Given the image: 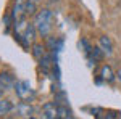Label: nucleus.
Wrapping results in <instances>:
<instances>
[{"label": "nucleus", "instance_id": "20e7f679", "mask_svg": "<svg viewBox=\"0 0 121 119\" xmlns=\"http://www.w3.org/2000/svg\"><path fill=\"white\" fill-rule=\"evenodd\" d=\"M26 2L28 0H15L13 2V7H11V11H10L11 19H13V24L23 21L28 16V13H26Z\"/></svg>", "mask_w": 121, "mask_h": 119}, {"label": "nucleus", "instance_id": "ddd939ff", "mask_svg": "<svg viewBox=\"0 0 121 119\" xmlns=\"http://www.w3.org/2000/svg\"><path fill=\"white\" fill-rule=\"evenodd\" d=\"M37 7H39V0H28L26 2V13L28 15H34L36 11H39Z\"/></svg>", "mask_w": 121, "mask_h": 119}, {"label": "nucleus", "instance_id": "423d86ee", "mask_svg": "<svg viewBox=\"0 0 121 119\" xmlns=\"http://www.w3.org/2000/svg\"><path fill=\"white\" fill-rule=\"evenodd\" d=\"M0 84L3 85V89H15L16 79H15V76L11 73L3 71V73H0Z\"/></svg>", "mask_w": 121, "mask_h": 119}, {"label": "nucleus", "instance_id": "39448f33", "mask_svg": "<svg viewBox=\"0 0 121 119\" xmlns=\"http://www.w3.org/2000/svg\"><path fill=\"white\" fill-rule=\"evenodd\" d=\"M42 119H60L58 118V106L53 101H47L42 106Z\"/></svg>", "mask_w": 121, "mask_h": 119}, {"label": "nucleus", "instance_id": "9b49d317", "mask_svg": "<svg viewBox=\"0 0 121 119\" xmlns=\"http://www.w3.org/2000/svg\"><path fill=\"white\" fill-rule=\"evenodd\" d=\"M13 110V105H11V101L10 100H5V98H0V118H3V116H7L10 114Z\"/></svg>", "mask_w": 121, "mask_h": 119}, {"label": "nucleus", "instance_id": "4468645a", "mask_svg": "<svg viewBox=\"0 0 121 119\" xmlns=\"http://www.w3.org/2000/svg\"><path fill=\"white\" fill-rule=\"evenodd\" d=\"M116 77H118V81H120V85H121V69H118V73H116Z\"/></svg>", "mask_w": 121, "mask_h": 119}, {"label": "nucleus", "instance_id": "f257e3e1", "mask_svg": "<svg viewBox=\"0 0 121 119\" xmlns=\"http://www.w3.org/2000/svg\"><path fill=\"white\" fill-rule=\"evenodd\" d=\"M13 26H15V37H16V40H18L23 47H29V45L34 44L36 32H37L34 23H32V24L29 23L28 24V23H24V19H23V21H19V23H15Z\"/></svg>", "mask_w": 121, "mask_h": 119}, {"label": "nucleus", "instance_id": "1a4fd4ad", "mask_svg": "<svg viewBox=\"0 0 121 119\" xmlns=\"http://www.w3.org/2000/svg\"><path fill=\"white\" fill-rule=\"evenodd\" d=\"M56 103V101H55ZM56 106H58V118L60 119H74V116H73V113H71V110L68 108V105L66 103H56Z\"/></svg>", "mask_w": 121, "mask_h": 119}, {"label": "nucleus", "instance_id": "7ed1b4c3", "mask_svg": "<svg viewBox=\"0 0 121 119\" xmlns=\"http://www.w3.org/2000/svg\"><path fill=\"white\" fill-rule=\"evenodd\" d=\"M15 92H16V97H18L19 100L26 101V103H31L36 98V92H34V89L31 87V84L28 81H16Z\"/></svg>", "mask_w": 121, "mask_h": 119}, {"label": "nucleus", "instance_id": "0eeeda50", "mask_svg": "<svg viewBox=\"0 0 121 119\" xmlns=\"http://www.w3.org/2000/svg\"><path fill=\"white\" fill-rule=\"evenodd\" d=\"M15 111H16V114L21 116V118H32L34 108H32L29 103H26V101H21L18 106L15 108Z\"/></svg>", "mask_w": 121, "mask_h": 119}, {"label": "nucleus", "instance_id": "f03ea898", "mask_svg": "<svg viewBox=\"0 0 121 119\" xmlns=\"http://www.w3.org/2000/svg\"><path fill=\"white\" fill-rule=\"evenodd\" d=\"M53 13L48 8L39 10L34 16V26L37 29V34H40L42 37H47L50 34V31L53 28Z\"/></svg>", "mask_w": 121, "mask_h": 119}, {"label": "nucleus", "instance_id": "9d476101", "mask_svg": "<svg viewBox=\"0 0 121 119\" xmlns=\"http://www.w3.org/2000/svg\"><path fill=\"white\" fill-rule=\"evenodd\" d=\"M115 76H116V74L113 73V69L110 66H102V69H100V77H102V81H105V82H113V81H115Z\"/></svg>", "mask_w": 121, "mask_h": 119}, {"label": "nucleus", "instance_id": "6e6552de", "mask_svg": "<svg viewBox=\"0 0 121 119\" xmlns=\"http://www.w3.org/2000/svg\"><path fill=\"white\" fill-rule=\"evenodd\" d=\"M99 47H100V50H102L105 55L110 56L113 53V42H112V39H110V37L102 36L100 39H99Z\"/></svg>", "mask_w": 121, "mask_h": 119}, {"label": "nucleus", "instance_id": "2eb2a0df", "mask_svg": "<svg viewBox=\"0 0 121 119\" xmlns=\"http://www.w3.org/2000/svg\"><path fill=\"white\" fill-rule=\"evenodd\" d=\"M3 90H5V89H3V85H2V84H0V97H2V95H3Z\"/></svg>", "mask_w": 121, "mask_h": 119}, {"label": "nucleus", "instance_id": "f8f14e48", "mask_svg": "<svg viewBox=\"0 0 121 119\" xmlns=\"http://www.w3.org/2000/svg\"><path fill=\"white\" fill-rule=\"evenodd\" d=\"M32 55H34V58H36L37 61H42V58L45 56L44 47H42V45H37V44H34V45H32Z\"/></svg>", "mask_w": 121, "mask_h": 119}, {"label": "nucleus", "instance_id": "dca6fc26", "mask_svg": "<svg viewBox=\"0 0 121 119\" xmlns=\"http://www.w3.org/2000/svg\"><path fill=\"white\" fill-rule=\"evenodd\" d=\"M29 119H34V118H29Z\"/></svg>", "mask_w": 121, "mask_h": 119}]
</instances>
